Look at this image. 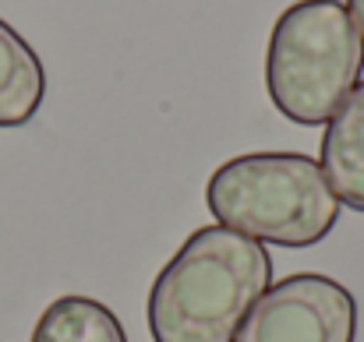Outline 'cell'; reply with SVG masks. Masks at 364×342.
<instances>
[{
	"instance_id": "277c9868",
	"label": "cell",
	"mask_w": 364,
	"mask_h": 342,
	"mask_svg": "<svg viewBox=\"0 0 364 342\" xmlns=\"http://www.w3.org/2000/svg\"><path fill=\"white\" fill-rule=\"evenodd\" d=\"M358 304L347 286L297 272L269 286L247 311L234 342H354Z\"/></svg>"
},
{
	"instance_id": "ba28073f",
	"label": "cell",
	"mask_w": 364,
	"mask_h": 342,
	"mask_svg": "<svg viewBox=\"0 0 364 342\" xmlns=\"http://www.w3.org/2000/svg\"><path fill=\"white\" fill-rule=\"evenodd\" d=\"M347 11H350L354 25L361 28V35H364V0H347Z\"/></svg>"
},
{
	"instance_id": "7a4b0ae2",
	"label": "cell",
	"mask_w": 364,
	"mask_h": 342,
	"mask_svg": "<svg viewBox=\"0 0 364 342\" xmlns=\"http://www.w3.org/2000/svg\"><path fill=\"white\" fill-rule=\"evenodd\" d=\"M205 205L220 226L276 247H311L340 219L322 166L301 152H247L223 162L205 184Z\"/></svg>"
},
{
	"instance_id": "5b68a950",
	"label": "cell",
	"mask_w": 364,
	"mask_h": 342,
	"mask_svg": "<svg viewBox=\"0 0 364 342\" xmlns=\"http://www.w3.org/2000/svg\"><path fill=\"white\" fill-rule=\"evenodd\" d=\"M322 173L333 194L364 212V82L343 99V106L329 120L322 134Z\"/></svg>"
},
{
	"instance_id": "8992f818",
	"label": "cell",
	"mask_w": 364,
	"mask_h": 342,
	"mask_svg": "<svg viewBox=\"0 0 364 342\" xmlns=\"http://www.w3.org/2000/svg\"><path fill=\"white\" fill-rule=\"evenodd\" d=\"M46 71L36 50L0 18V127H21L39 114Z\"/></svg>"
},
{
	"instance_id": "3957f363",
	"label": "cell",
	"mask_w": 364,
	"mask_h": 342,
	"mask_svg": "<svg viewBox=\"0 0 364 342\" xmlns=\"http://www.w3.org/2000/svg\"><path fill=\"white\" fill-rule=\"evenodd\" d=\"M364 71V35L340 0L290 4L269 35L265 89L279 114L301 127L329 123Z\"/></svg>"
},
{
	"instance_id": "52a82bcc",
	"label": "cell",
	"mask_w": 364,
	"mask_h": 342,
	"mask_svg": "<svg viewBox=\"0 0 364 342\" xmlns=\"http://www.w3.org/2000/svg\"><path fill=\"white\" fill-rule=\"evenodd\" d=\"M32 342H127V336L117 314L100 300L60 297L39 314Z\"/></svg>"
},
{
	"instance_id": "6da1fadb",
	"label": "cell",
	"mask_w": 364,
	"mask_h": 342,
	"mask_svg": "<svg viewBox=\"0 0 364 342\" xmlns=\"http://www.w3.org/2000/svg\"><path fill=\"white\" fill-rule=\"evenodd\" d=\"M269 279L258 240L220 223L195 229L149 289L152 342H234Z\"/></svg>"
}]
</instances>
